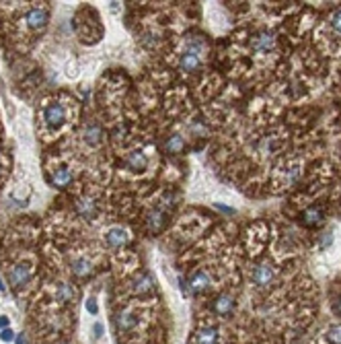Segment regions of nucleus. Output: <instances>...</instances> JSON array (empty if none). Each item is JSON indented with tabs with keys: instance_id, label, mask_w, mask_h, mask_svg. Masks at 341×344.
I'll return each instance as SVG.
<instances>
[{
	"instance_id": "nucleus-1",
	"label": "nucleus",
	"mask_w": 341,
	"mask_h": 344,
	"mask_svg": "<svg viewBox=\"0 0 341 344\" xmlns=\"http://www.w3.org/2000/svg\"><path fill=\"white\" fill-rule=\"evenodd\" d=\"M41 120H43L45 128H50V130H58V128H62L66 124V120H68V107L62 101H50L48 105L43 107Z\"/></svg>"
},
{
	"instance_id": "nucleus-2",
	"label": "nucleus",
	"mask_w": 341,
	"mask_h": 344,
	"mask_svg": "<svg viewBox=\"0 0 341 344\" xmlns=\"http://www.w3.org/2000/svg\"><path fill=\"white\" fill-rule=\"evenodd\" d=\"M276 268L274 264H271L269 260H259L251 266V272H249V276H251V283L257 287V289H269L271 285H274L276 281Z\"/></svg>"
},
{
	"instance_id": "nucleus-3",
	"label": "nucleus",
	"mask_w": 341,
	"mask_h": 344,
	"mask_svg": "<svg viewBox=\"0 0 341 344\" xmlns=\"http://www.w3.org/2000/svg\"><path fill=\"white\" fill-rule=\"evenodd\" d=\"M212 285H214L212 274H210L208 270L199 268V270H195V272L189 276V281H187V291H189L191 295H201V293L210 291Z\"/></svg>"
},
{
	"instance_id": "nucleus-4",
	"label": "nucleus",
	"mask_w": 341,
	"mask_h": 344,
	"mask_svg": "<svg viewBox=\"0 0 341 344\" xmlns=\"http://www.w3.org/2000/svg\"><path fill=\"white\" fill-rule=\"evenodd\" d=\"M48 19H50V13L45 7H31L27 13H25V19H23V23H25L27 29L31 31H39L48 25Z\"/></svg>"
},
{
	"instance_id": "nucleus-5",
	"label": "nucleus",
	"mask_w": 341,
	"mask_h": 344,
	"mask_svg": "<svg viewBox=\"0 0 341 344\" xmlns=\"http://www.w3.org/2000/svg\"><path fill=\"white\" fill-rule=\"evenodd\" d=\"M130 291L134 293V295H148V293H152L154 291V278H152V274L150 272H138V274H134V278L130 281Z\"/></svg>"
},
{
	"instance_id": "nucleus-6",
	"label": "nucleus",
	"mask_w": 341,
	"mask_h": 344,
	"mask_svg": "<svg viewBox=\"0 0 341 344\" xmlns=\"http://www.w3.org/2000/svg\"><path fill=\"white\" fill-rule=\"evenodd\" d=\"M31 281V266L29 264H15L9 270V283L15 289H23Z\"/></svg>"
},
{
	"instance_id": "nucleus-7",
	"label": "nucleus",
	"mask_w": 341,
	"mask_h": 344,
	"mask_svg": "<svg viewBox=\"0 0 341 344\" xmlns=\"http://www.w3.org/2000/svg\"><path fill=\"white\" fill-rule=\"evenodd\" d=\"M251 46H253V50H255L257 54H269L271 50L276 48V35H274V31L263 29V31L255 33V37H253V41H251Z\"/></svg>"
},
{
	"instance_id": "nucleus-8",
	"label": "nucleus",
	"mask_w": 341,
	"mask_h": 344,
	"mask_svg": "<svg viewBox=\"0 0 341 344\" xmlns=\"http://www.w3.org/2000/svg\"><path fill=\"white\" fill-rule=\"evenodd\" d=\"M138 324H140V315L134 309H122L116 315V328L120 332H132V330L138 328Z\"/></svg>"
},
{
	"instance_id": "nucleus-9",
	"label": "nucleus",
	"mask_w": 341,
	"mask_h": 344,
	"mask_svg": "<svg viewBox=\"0 0 341 344\" xmlns=\"http://www.w3.org/2000/svg\"><path fill=\"white\" fill-rule=\"evenodd\" d=\"M235 305H237L235 295H231V293H220V295L214 299L212 309H214V313H216V315L226 317V315H231V313L235 311Z\"/></svg>"
},
{
	"instance_id": "nucleus-10",
	"label": "nucleus",
	"mask_w": 341,
	"mask_h": 344,
	"mask_svg": "<svg viewBox=\"0 0 341 344\" xmlns=\"http://www.w3.org/2000/svg\"><path fill=\"white\" fill-rule=\"evenodd\" d=\"M124 167L128 171H134V174H142L148 167V157L144 155V150H132L124 159Z\"/></svg>"
},
{
	"instance_id": "nucleus-11",
	"label": "nucleus",
	"mask_w": 341,
	"mask_h": 344,
	"mask_svg": "<svg viewBox=\"0 0 341 344\" xmlns=\"http://www.w3.org/2000/svg\"><path fill=\"white\" fill-rule=\"evenodd\" d=\"M74 208H76V214H78V217H82L84 221H93V219L97 217V212H99L97 202L90 198V196H80V198L76 200Z\"/></svg>"
},
{
	"instance_id": "nucleus-12",
	"label": "nucleus",
	"mask_w": 341,
	"mask_h": 344,
	"mask_svg": "<svg viewBox=\"0 0 341 344\" xmlns=\"http://www.w3.org/2000/svg\"><path fill=\"white\" fill-rule=\"evenodd\" d=\"M201 68V56L193 52H181L179 56V70L185 74H193Z\"/></svg>"
},
{
	"instance_id": "nucleus-13",
	"label": "nucleus",
	"mask_w": 341,
	"mask_h": 344,
	"mask_svg": "<svg viewBox=\"0 0 341 344\" xmlns=\"http://www.w3.org/2000/svg\"><path fill=\"white\" fill-rule=\"evenodd\" d=\"M105 243L109 245V247H124L128 241H130V235H128V231L126 229H122V227H109L107 231H105Z\"/></svg>"
},
{
	"instance_id": "nucleus-14",
	"label": "nucleus",
	"mask_w": 341,
	"mask_h": 344,
	"mask_svg": "<svg viewBox=\"0 0 341 344\" xmlns=\"http://www.w3.org/2000/svg\"><path fill=\"white\" fill-rule=\"evenodd\" d=\"M70 270H72V274L84 278V276L90 274V270H93V260H90L88 255H84V253H74L70 257Z\"/></svg>"
},
{
	"instance_id": "nucleus-15",
	"label": "nucleus",
	"mask_w": 341,
	"mask_h": 344,
	"mask_svg": "<svg viewBox=\"0 0 341 344\" xmlns=\"http://www.w3.org/2000/svg\"><path fill=\"white\" fill-rule=\"evenodd\" d=\"M193 344H220V330L216 326H203L193 334Z\"/></svg>"
},
{
	"instance_id": "nucleus-16",
	"label": "nucleus",
	"mask_w": 341,
	"mask_h": 344,
	"mask_svg": "<svg viewBox=\"0 0 341 344\" xmlns=\"http://www.w3.org/2000/svg\"><path fill=\"white\" fill-rule=\"evenodd\" d=\"M82 140L88 146H97L103 140V128H101V124L99 122H88V124H84V128H82Z\"/></svg>"
},
{
	"instance_id": "nucleus-17",
	"label": "nucleus",
	"mask_w": 341,
	"mask_h": 344,
	"mask_svg": "<svg viewBox=\"0 0 341 344\" xmlns=\"http://www.w3.org/2000/svg\"><path fill=\"white\" fill-rule=\"evenodd\" d=\"M50 182H52L56 188H66L68 184L72 182V171L68 169V167H64V165L54 167V169L50 171Z\"/></svg>"
},
{
	"instance_id": "nucleus-18",
	"label": "nucleus",
	"mask_w": 341,
	"mask_h": 344,
	"mask_svg": "<svg viewBox=\"0 0 341 344\" xmlns=\"http://www.w3.org/2000/svg\"><path fill=\"white\" fill-rule=\"evenodd\" d=\"M146 225L152 233H158L165 225H167V212L163 208H154L146 214Z\"/></svg>"
},
{
	"instance_id": "nucleus-19",
	"label": "nucleus",
	"mask_w": 341,
	"mask_h": 344,
	"mask_svg": "<svg viewBox=\"0 0 341 344\" xmlns=\"http://www.w3.org/2000/svg\"><path fill=\"white\" fill-rule=\"evenodd\" d=\"M300 223L304 227H319L323 223V210L319 206H308L302 214H300Z\"/></svg>"
},
{
	"instance_id": "nucleus-20",
	"label": "nucleus",
	"mask_w": 341,
	"mask_h": 344,
	"mask_svg": "<svg viewBox=\"0 0 341 344\" xmlns=\"http://www.w3.org/2000/svg\"><path fill=\"white\" fill-rule=\"evenodd\" d=\"M76 287L74 285H68V283H62V285H58V289H56V301L58 303H72V301L76 299Z\"/></svg>"
},
{
	"instance_id": "nucleus-21",
	"label": "nucleus",
	"mask_w": 341,
	"mask_h": 344,
	"mask_svg": "<svg viewBox=\"0 0 341 344\" xmlns=\"http://www.w3.org/2000/svg\"><path fill=\"white\" fill-rule=\"evenodd\" d=\"M323 340L327 344H341V321H337V324H331L325 334H323Z\"/></svg>"
},
{
	"instance_id": "nucleus-22",
	"label": "nucleus",
	"mask_w": 341,
	"mask_h": 344,
	"mask_svg": "<svg viewBox=\"0 0 341 344\" xmlns=\"http://www.w3.org/2000/svg\"><path fill=\"white\" fill-rule=\"evenodd\" d=\"M183 148H185V140L181 138L179 134H173V136H169V138L165 140V150H167V153H171V155L181 153Z\"/></svg>"
},
{
	"instance_id": "nucleus-23",
	"label": "nucleus",
	"mask_w": 341,
	"mask_h": 344,
	"mask_svg": "<svg viewBox=\"0 0 341 344\" xmlns=\"http://www.w3.org/2000/svg\"><path fill=\"white\" fill-rule=\"evenodd\" d=\"M327 25H329L331 33H333L335 37H339V39H341V9H339V11H335V13L329 17Z\"/></svg>"
},
{
	"instance_id": "nucleus-24",
	"label": "nucleus",
	"mask_w": 341,
	"mask_h": 344,
	"mask_svg": "<svg viewBox=\"0 0 341 344\" xmlns=\"http://www.w3.org/2000/svg\"><path fill=\"white\" fill-rule=\"evenodd\" d=\"M0 340H5V342H13V340H15V332H13L11 328L3 330V332H0Z\"/></svg>"
},
{
	"instance_id": "nucleus-25",
	"label": "nucleus",
	"mask_w": 341,
	"mask_h": 344,
	"mask_svg": "<svg viewBox=\"0 0 341 344\" xmlns=\"http://www.w3.org/2000/svg\"><path fill=\"white\" fill-rule=\"evenodd\" d=\"M86 311H88V313H93V315L99 311V309H97V301H95V297H90V299L86 301Z\"/></svg>"
},
{
	"instance_id": "nucleus-26",
	"label": "nucleus",
	"mask_w": 341,
	"mask_h": 344,
	"mask_svg": "<svg viewBox=\"0 0 341 344\" xmlns=\"http://www.w3.org/2000/svg\"><path fill=\"white\" fill-rule=\"evenodd\" d=\"M93 332H95V336H97V338H101V336H103V332H105V330H103V324H99V321H97V324L93 326Z\"/></svg>"
},
{
	"instance_id": "nucleus-27",
	"label": "nucleus",
	"mask_w": 341,
	"mask_h": 344,
	"mask_svg": "<svg viewBox=\"0 0 341 344\" xmlns=\"http://www.w3.org/2000/svg\"><path fill=\"white\" fill-rule=\"evenodd\" d=\"M0 328H3V330L11 328V321H9V317H7V315H0Z\"/></svg>"
},
{
	"instance_id": "nucleus-28",
	"label": "nucleus",
	"mask_w": 341,
	"mask_h": 344,
	"mask_svg": "<svg viewBox=\"0 0 341 344\" xmlns=\"http://www.w3.org/2000/svg\"><path fill=\"white\" fill-rule=\"evenodd\" d=\"M333 309H335V311H337V313L341 315V295H339V299H337V303L333 305Z\"/></svg>"
},
{
	"instance_id": "nucleus-29",
	"label": "nucleus",
	"mask_w": 341,
	"mask_h": 344,
	"mask_svg": "<svg viewBox=\"0 0 341 344\" xmlns=\"http://www.w3.org/2000/svg\"><path fill=\"white\" fill-rule=\"evenodd\" d=\"M17 344H29V340H27L25 336H23V334H21V336L17 338Z\"/></svg>"
},
{
	"instance_id": "nucleus-30",
	"label": "nucleus",
	"mask_w": 341,
	"mask_h": 344,
	"mask_svg": "<svg viewBox=\"0 0 341 344\" xmlns=\"http://www.w3.org/2000/svg\"><path fill=\"white\" fill-rule=\"evenodd\" d=\"M0 289H7V287H3V281H0Z\"/></svg>"
},
{
	"instance_id": "nucleus-31",
	"label": "nucleus",
	"mask_w": 341,
	"mask_h": 344,
	"mask_svg": "<svg viewBox=\"0 0 341 344\" xmlns=\"http://www.w3.org/2000/svg\"><path fill=\"white\" fill-rule=\"evenodd\" d=\"M0 176H3V167H0Z\"/></svg>"
},
{
	"instance_id": "nucleus-32",
	"label": "nucleus",
	"mask_w": 341,
	"mask_h": 344,
	"mask_svg": "<svg viewBox=\"0 0 341 344\" xmlns=\"http://www.w3.org/2000/svg\"><path fill=\"white\" fill-rule=\"evenodd\" d=\"M60 344H68V342H60Z\"/></svg>"
}]
</instances>
